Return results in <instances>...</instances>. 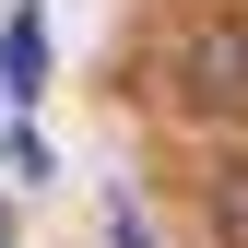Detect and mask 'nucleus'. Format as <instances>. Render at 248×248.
Listing matches in <instances>:
<instances>
[{"mask_svg": "<svg viewBox=\"0 0 248 248\" xmlns=\"http://www.w3.org/2000/svg\"><path fill=\"white\" fill-rule=\"evenodd\" d=\"M189 95L201 107H248V24H213L189 47Z\"/></svg>", "mask_w": 248, "mask_h": 248, "instance_id": "obj_1", "label": "nucleus"}, {"mask_svg": "<svg viewBox=\"0 0 248 248\" xmlns=\"http://www.w3.org/2000/svg\"><path fill=\"white\" fill-rule=\"evenodd\" d=\"M0 71H12V95H47V24L12 12V36H0Z\"/></svg>", "mask_w": 248, "mask_h": 248, "instance_id": "obj_2", "label": "nucleus"}]
</instances>
